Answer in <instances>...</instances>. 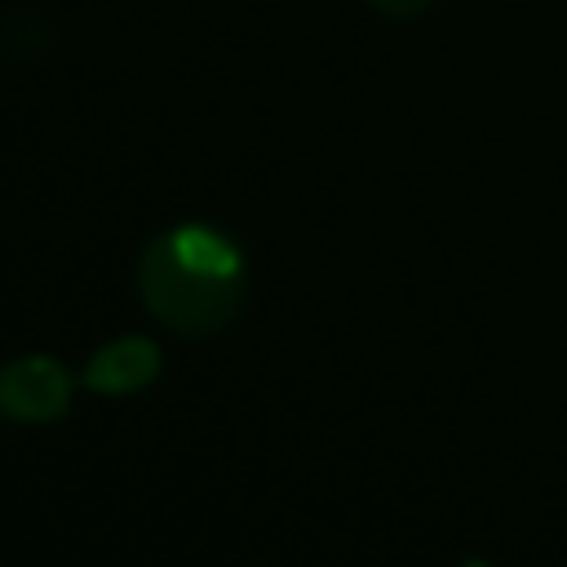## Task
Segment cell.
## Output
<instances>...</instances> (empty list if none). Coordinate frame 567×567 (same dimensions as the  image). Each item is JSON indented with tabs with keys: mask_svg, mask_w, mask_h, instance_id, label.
Segmentation results:
<instances>
[{
	"mask_svg": "<svg viewBox=\"0 0 567 567\" xmlns=\"http://www.w3.org/2000/svg\"><path fill=\"white\" fill-rule=\"evenodd\" d=\"M142 279L151 306L173 328H208L235 301L239 257L221 235L204 226H182L146 252Z\"/></svg>",
	"mask_w": 567,
	"mask_h": 567,
	"instance_id": "obj_1",
	"label": "cell"
},
{
	"mask_svg": "<svg viewBox=\"0 0 567 567\" xmlns=\"http://www.w3.org/2000/svg\"><path fill=\"white\" fill-rule=\"evenodd\" d=\"M62 394H66L62 372L53 363H40V359L9 368L4 381H0V403L13 416H49V412L62 408Z\"/></svg>",
	"mask_w": 567,
	"mask_h": 567,
	"instance_id": "obj_2",
	"label": "cell"
},
{
	"mask_svg": "<svg viewBox=\"0 0 567 567\" xmlns=\"http://www.w3.org/2000/svg\"><path fill=\"white\" fill-rule=\"evenodd\" d=\"M368 4H372L381 18H421L434 0H368Z\"/></svg>",
	"mask_w": 567,
	"mask_h": 567,
	"instance_id": "obj_3",
	"label": "cell"
}]
</instances>
